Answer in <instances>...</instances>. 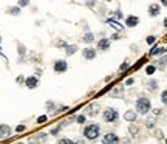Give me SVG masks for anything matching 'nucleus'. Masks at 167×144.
I'll list each match as a JSON object with an SVG mask.
<instances>
[{"label":"nucleus","instance_id":"obj_10","mask_svg":"<svg viewBox=\"0 0 167 144\" xmlns=\"http://www.w3.org/2000/svg\"><path fill=\"white\" fill-rule=\"evenodd\" d=\"M136 118H138V113L133 112V110H128V112L124 113V119L128 121V123H135Z\"/></svg>","mask_w":167,"mask_h":144},{"label":"nucleus","instance_id":"obj_4","mask_svg":"<svg viewBox=\"0 0 167 144\" xmlns=\"http://www.w3.org/2000/svg\"><path fill=\"white\" fill-rule=\"evenodd\" d=\"M53 68H54L56 73H63V71L68 70V64H67L65 59H59V60H56V62H54Z\"/></svg>","mask_w":167,"mask_h":144},{"label":"nucleus","instance_id":"obj_33","mask_svg":"<svg viewBox=\"0 0 167 144\" xmlns=\"http://www.w3.org/2000/svg\"><path fill=\"white\" fill-rule=\"evenodd\" d=\"M25 130H26L25 124H19V126L16 127V132H19V133H20V132H25Z\"/></svg>","mask_w":167,"mask_h":144},{"label":"nucleus","instance_id":"obj_21","mask_svg":"<svg viewBox=\"0 0 167 144\" xmlns=\"http://www.w3.org/2000/svg\"><path fill=\"white\" fill-rule=\"evenodd\" d=\"M138 132H139V127L136 126V124H132L130 127H128V133H130L132 136H135V135H138Z\"/></svg>","mask_w":167,"mask_h":144},{"label":"nucleus","instance_id":"obj_41","mask_svg":"<svg viewBox=\"0 0 167 144\" xmlns=\"http://www.w3.org/2000/svg\"><path fill=\"white\" fill-rule=\"evenodd\" d=\"M158 138L159 139H164V133H162V132H158Z\"/></svg>","mask_w":167,"mask_h":144},{"label":"nucleus","instance_id":"obj_25","mask_svg":"<svg viewBox=\"0 0 167 144\" xmlns=\"http://www.w3.org/2000/svg\"><path fill=\"white\" fill-rule=\"evenodd\" d=\"M29 2L28 0H19L17 2V8H25V6H28Z\"/></svg>","mask_w":167,"mask_h":144},{"label":"nucleus","instance_id":"obj_16","mask_svg":"<svg viewBox=\"0 0 167 144\" xmlns=\"http://www.w3.org/2000/svg\"><path fill=\"white\" fill-rule=\"evenodd\" d=\"M87 112H88V116H96L98 112H99V105L98 104H90L88 109H87Z\"/></svg>","mask_w":167,"mask_h":144},{"label":"nucleus","instance_id":"obj_39","mask_svg":"<svg viewBox=\"0 0 167 144\" xmlns=\"http://www.w3.org/2000/svg\"><path fill=\"white\" fill-rule=\"evenodd\" d=\"M135 84V79L133 78H128L127 81H125V85H133Z\"/></svg>","mask_w":167,"mask_h":144},{"label":"nucleus","instance_id":"obj_9","mask_svg":"<svg viewBox=\"0 0 167 144\" xmlns=\"http://www.w3.org/2000/svg\"><path fill=\"white\" fill-rule=\"evenodd\" d=\"M82 56H84V59H87V60H93L96 58V50H94V48H85V50L82 51Z\"/></svg>","mask_w":167,"mask_h":144},{"label":"nucleus","instance_id":"obj_15","mask_svg":"<svg viewBox=\"0 0 167 144\" xmlns=\"http://www.w3.org/2000/svg\"><path fill=\"white\" fill-rule=\"evenodd\" d=\"M164 53H166V47H158V45H156V47H153L150 50L149 54L150 56H158V54H164Z\"/></svg>","mask_w":167,"mask_h":144},{"label":"nucleus","instance_id":"obj_23","mask_svg":"<svg viewBox=\"0 0 167 144\" xmlns=\"http://www.w3.org/2000/svg\"><path fill=\"white\" fill-rule=\"evenodd\" d=\"M17 53L20 56H23L25 53H26V48H25V45H22V44H17Z\"/></svg>","mask_w":167,"mask_h":144},{"label":"nucleus","instance_id":"obj_29","mask_svg":"<svg viewBox=\"0 0 167 144\" xmlns=\"http://www.w3.org/2000/svg\"><path fill=\"white\" fill-rule=\"evenodd\" d=\"M57 144H74V141H71V139H68V138H62L57 141Z\"/></svg>","mask_w":167,"mask_h":144},{"label":"nucleus","instance_id":"obj_40","mask_svg":"<svg viewBox=\"0 0 167 144\" xmlns=\"http://www.w3.org/2000/svg\"><path fill=\"white\" fill-rule=\"evenodd\" d=\"M16 81L19 82V84H22V82H23V76H19V78L16 79Z\"/></svg>","mask_w":167,"mask_h":144},{"label":"nucleus","instance_id":"obj_30","mask_svg":"<svg viewBox=\"0 0 167 144\" xmlns=\"http://www.w3.org/2000/svg\"><path fill=\"white\" fill-rule=\"evenodd\" d=\"M45 107H47V110L53 112V110H54V102H53V101H48L47 104H45Z\"/></svg>","mask_w":167,"mask_h":144},{"label":"nucleus","instance_id":"obj_3","mask_svg":"<svg viewBox=\"0 0 167 144\" xmlns=\"http://www.w3.org/2000/svg\"><path fill=\"white\" fill-rule=\"evenodd\" d=\"M102 118H104L105 123H116L119 119V113H118L115 107H107L102 113Z\"/></svg>","mask_w":167,"mask_h":144},{"label":"nucleus","instance_id":"obj_20","mask_svg":"<svg viewBox=\"0 0 167 144\" xmlns=\"http://www.w3.org/2000/svg\"><path fill=\"white\" fill-rule=\"evenodd\" d=\"M122 94H124V87H116V88L115 90H113V92H112V96H122Z\"/></svg>","mask_w":167,"mask_h":144},{"label":"nucleus","instance_id":"obj_19","mask_svg":"<svg viewBox=\"0 0 167 144\" xmlns=\"http://www.w3.org/2000/svg\"><path fill=\"white\" fill-rule=\"evenodd\" d=\"M147 88H149L150 92H155V90L158 88V81L156 79H150V81L147 82Z\"/></svg>","mask_w":167,"mask_h":144},{"label":"nucleus","instance_id":"obj_13","mask_svg":"<svg viewBox=\"0 0 167 144\" xmlns=\"http://www.w3.org/2000/svg\"><path fill=\"white\" fill-rule=\"evenodd\" d=\"M107 23H108L110 26H112V28H115V29H118V31H122V29H124V26H122V25H121V23H119V22H116V20H115V19H112V17H110V19H107Z\"/></svg>","mask_w":167,"mask_h":144},{"label":"nucleus","instance_id":"obj_28","mask_svg":"<svg viewBox=\"0 0 167 144\" xmlns=\"http://www.w3.org/2000/svg\"><path fill=\"white\" fill-rule=\"evenodd\" d=\"M146 127L147 129H155V119H147L146 121Z\"/></svg>","mask_w":167,"mask_h":144},{"label":"nucleus","instance_id":"obj_1","mask_svg":"<svg viewBox=\"0 0 167 144\" xmlns=\"http://www.w3.org/2000/svg\"><path fill=\"white\" fill-rule=\"evenodd\" d=\"M99 135H101V126L96 123L88 124V126L84 129V136H85L87 139H90V141H94Z\"/></svg>","mask_w":167,"mask_h":144},{"label":"nucleus","instance_id":"obj_27","mask_svg":"<svg viewBox=\"0 0 167 144\" xmlns=\"http://www.w3.org/2000/svg\"><path fill=\"white\" fill-rule=\"evenodd\" d=\"M85 119H87V115H79L77 118H76V123H77V124H84V123H85Z\"/></svg>","mask_w":167,"mask_h":144},{"label":"nucleus","instance_id":"obj_26","mask_svg":"<svg viewBox=\"0 0 167 144\" xmlns=\"http://www.w3.org/2000/svg\"><path fill=\"white\" fill-rule=\"evenodd\" d=\"M63 127V124H59V126L57 127H54V129H51V132H50V133L51 135H57L59 133V132H60V129H62Z\"/></svg>","mask_w":167,"mask_h":144},{"label":"nucleus","instance_id":"obj_8","mask_svg":"<svg viewBox=\"0 0 167 144\" xmlns=\"http://www.w3.org/2000/svg\"><path fill=\"white\" fill-rule=\"evenodd\" d=\"M25 85L28 87L29 90H33V88H36V87L39 85V79H37L36 76H29V78L25 79Z\"/></svg>","mask_w":167,"mask_h":144},{"label":"nucleus","instance_id":"obj_7","mask_svg":"<svg viewBox=\"0 0 167 144\" xmlns=\"http://www.w3.org/2000/svg\"><path fill=\"white\" fill-rule=\"evenodd\" d=\"M98 50H101V51L110 50V39H107V37H102V39L98 40Z\"/></svg>","mask_w":167,"mask_h":144},{"label":"nucleus","instance_id":"obj_11","mask_svg":"<svg viewBox=\"0 0 167 144\" xmlns=\"http://www.w3.org/2000/svg\"><path fill=\"white\" fill-rule=\"evenodd\" d=\"M138 23H139V17H136V16H128L125 19V25L130 26V28H133V26H136Z\"/></svg>","mask_w":167,"mask_h":144},{"label":"nucleus","instance_id":"obj_38","mask_svg":"<svg viewBox=\"0 0 167 144\" xmlns=\"http://www.w3.org/2000/svg\"><path fill=\"white\" fill-rule=\"evenodd\" d=\"M54 44H56V47H67V44L63 40H56Z\"/></svg>","mask_w":167,"mask_h":144},{"label":"nucleus","instance_id":"obj_18","mask_svg":"<svg viewBox=\"0 0 167 144\" xmlns=\"http://www.w3.org/2000/svg\"><path fill=\"white\" fill-rule=\"evenodd\" d=\"M82 40H84L85 44L94 42V34H93V33H85V34H84V37H82Z\"/></svg>","mask_w":167,"mask_h":144},{"label":"nucleus","instance_id":"obj_2","mask_svg":"<svg viewBox=\"0 0 167 144\" xmlns=\"http://www.w3.org/2000/svg\"><path fill=\"white\" fill-rule=\"evenodd\" d=\"M150 109H152L150 99H147V98H138V101H136V112L141 113V115H147L150 112Z\"/></svg>","mask_w":167,"mask_h":144},{"label":"nucleus","instance_id":"obj_6","mask_svg":"<svg viewBox=\"0 0 167 144\" xmlns=\"http://www.w3.org/2000/svg\"><path fill=\"white\" fill-rule=\"evenodd\" d=\"M45 139H47V133H39V135L29 136L28 143H29V144H43Z\"/></svg>","mask_w":167,"mask_h":144},{"label":"nucleus","instance_id":"obj_12","mask_svg":"<svg viewBox=\"0 0 167 144\" xmlns=\"http://www.w3.org/2000/svg\"><path fill=\"white\" fill-rule=\"evenodd\" d=\"M159 11H161V8H159L158 3H152V5L149 6V14H150L152 17H156L158 14H159Z\"/></svg>","mask_w":167,"mask_h":144},{"label":"nucleus","instance_id":"obj_36","mask_svg":"<svg viewBox=\"0 0 167 144\" xmlns=\"http://www.w3.org/2000/svg\"><path fill=\"white\" fill-rule=\"evenodd\" d=\"M119 70H121V71H125V70H128V62H124V64H121Z\"/></svg>","mask_w":167,"mask_h":144},{"label":"nucleus","instance_id":"obj_31","mask_svg":"<svg viewBox=\"0 0 167 144\" xmlns=\"http://www.w3.org/2000/svg\"><path fill=\"white\" fill-rule=\"evenodd\" d=\"M146 42L147 44H155V42H156V36H149V37H147V39H146Z\"/></svg>","mask_w":167,"mask_h":144},{"label":"nucleus","instance_id":"obj_35","mask_svg":"<svg viewBox=\"0 0 167 144\" xmlns=\"http://www.w3.org/2000/svg\"><path fill=\"white\" fill-rule=\"evenodd\" d=\"M161 101H162V104H166V102H167V92H166V90L161 93Z\"/></svg>","mask_w":167,"mask_h":144},{"label":"nucleus","instance_id":"obj_22","mask_svg":"<svg viewBox=\"0 0 167 144\" xmlns=\"http://www.w3.org/2000/svg\"><path fill=\"white\" fill-rule=\"evenodd\" d=\"M8 14H11V16H19V14H20V8H17V6H11V8L8 9Z\"/></svg>","mask_w":167,"mask_h":144},{"label":"nucleus","instance_id":"obj_34","mask_svg":"<svg viewBox=\"0 0 167 144\" xmlns=\"http://www.w3.org/2000/svg\"><path fill=\"white\" fill-rule=\"evenodd\" d=\"M119 19H122V13H121V11L118 9V11H115V20L118 22Z\"/></svg>","mask_w":167,"mask_h":144},{"label":"nucleus","instance_id":"obj_17","mask_svg":"<svg viewBox=\"0 0 167 144\" xmlns=\"http://www.w3.org/2000/svg\"><path fill=\"white\" fill-rule=\"evenodd\" d=\"M76 51H77V45H76V44H73V45H67V47H65L67 56H73Z\"/></svg>","mask_w":167,"mask_h":144},{"label":"nucleus","instance_id":"obj_32","mask_svg":"<svg viewBox=\"0 0 167 144\" xmlns=\"http://www.w3.org/2000/svg\"><path fill=\"white\" fill-rule=\"evenodd\" d=\"M47 119H48V116L47 115H42L37 118V124H42V123H47Z\"/></svg>","mask_w":167,"mask_h":144},{"label":"nucleus","instance_id":"obj_5","mask_svg":"<svg viewBox=\"0 0 167 144\" xmlns=\"http://www.w3.org/2000/svg\"><path fill=\"white\" fill-rule=\"evenodd\" d=\"M121 139L116 133H107L102 138V144H119Z\"/></svg>","mask_w":167,"mask_h":144},{"label":"nucleus","instance_id":"obj_37","mask_svg":"<svg viewBox=\"0 0 167 144\" xmlns=\"http://www.w3.org/2000/svg\"><path fill=\"white\" fill-rule=\"evenodd\" d=\"M162 112H164L162 109H153V115H155V116H159Z\"/></svg>","mask_w":167,"mask_h":144},{"label":"nucleus","instance_id":"obj_42","mask_svg":"<svg viewBox=\"0 0 167 144\" xmlns=\"http://www.w3.org/2000/svg\"><path fill=\"white\" fill-rule=\"evenodd\" d=\"M19 144H25V143H22V141H20V143H19Z\"/></svg>","mask_w":167,"mask_h":144},{"label":"nucleus","instance_id":"obj_24","mask_svg":"<svg viewBox=\"0 0 167 144\" xmlns=\"http://www.w3.org/2000/svg\"><path fill=\"white\" fill-rule=\"evenodd\" d=\"M155 71H156V67H155V65H147L146 67V73L147 74H153Z\"/></svg>","mask_w":167,"mask_h":144},{"label":"nucleus","instance_id":"obj_14","mask_svg":"<svg viewBox=\"0 0 167 144\" xmlns=\"http://www.w3.org/2000/svg\"><path fill=\"white\" fill-rule=\"evenodd\" d=\"M11 135V127L8 124H0V136H9Z\"/></svg>","mask_w":167,"mask_h":144}]
</instances>
